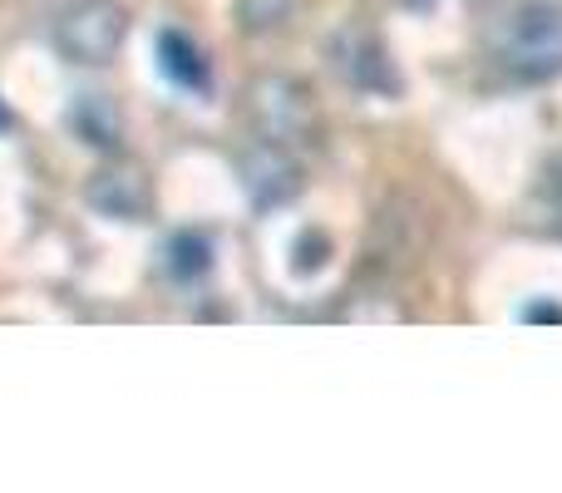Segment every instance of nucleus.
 I'll return each instance as SVG.
<instances>
[{
    "label": "nucleus",
    "mask_w": 562,
    "mask_h": 493,
    "mask_svg": "<svg viewBox=\"0 0 562 493\" xmlns=\"http://www.w3.org/2000/svg\"><path fill=\"white\" fill-rule=\"evenodd\" d=\"M330 59H336V69L346 79H356L360 89H390V75H385V55H380L375 40H366L360 30H350V35H340L336 45H330Z\"/></svg>",
    "instance_id": "20e7f679"
},
{
    "label": "nucleus",
    "mask_w": 562,
    "mask_h": 493,
    "mask_svg": "<svg viewBox=\"0 0 562 493\" xmlns=\"http://www.w3.org/2000/svg\"><path fill=\"white\" fill-rule=\"evenodd\" d=\"M504 59L518 75H558L562 69V0H538L514 20L504 40Z\"/></svg>",
    "instance_id": "f03ea898"
},
{
    "label": "nucleus",
    "mask_w": 562,
    "mask_h": 493,
    "mask_svg": "<svg viewBox=\"0 0 562 493\" xmlns=\"http://www.w3.org/2000/svg\"><path fill=\"white\" fill-rule=\"evenodd\" d=\"M128 35V10L119 0H79L59 15L55 45L75 65H109Z\"/></svg>",
    "instance_id": "f257e3e1"
},
{
    "label": "nucleus",
    "mask_w": 562,
    "mask_h": 493,
    "mask_svg": "<svg viewBox=\"0 0 562 493\" xmlns=\"http://www.w3.org/2000/svg\"><path fill=\"white\" fill-rule=\"evenodd\" d=\"M247 188H252L257 203H277V198H286L291 188H296V168L286 164V154H277V148H257V158L247 164Z\"/></svg>",
    "instance_id": "39448f33"
},
{
    "label": "nucleus",
    "mask_w": 562,
    "mask_h": 493,
    "mask_svg": "<svg viewBox=\"0 0 562 493\" xmlns=\"http://www.w3.org/2000/svg\"><path fill=\"white\" fill-rule=\"evenodd\" d=\"M252 114H257V128H262L272 144H286V138H301L311 128V94L296 79H281V75L257 79Z\"/></svg>",
    "instance_id": "7ed1b4c3"
},
{
    "label": "nucleus",
    "mask_w": 562,
    "mask_h": 493,
    "mask_svg": "<svg viewBox=\"0 0 562 493\" xmlns=\"http://www.w3.org/2000/svg\"><path fill=\"white\" fill-rule=\"evenodd\" d=\"M164 55H168V69H173L178 79H188V85H198V79H203V65H198L193 45H188L183 35H164Z\"/></svg>",
    "instance_id": "423d86ee"
}]
</instances>
